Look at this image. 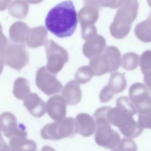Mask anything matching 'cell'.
<instances>
[{"label":"cell","mask_w":151,"mask_h":151,"mask_svg":"<svg viewBox=\"0 0 151 151\" xmlns=\"http://www.w3.org/2000/svg\"><path fill=\"white\" fill-rule=\"evenodd\" d=\"M77 14L71 1L58 4L47 14L45 23L47 29L59 38L70 37L77 25Z\"/></svg>","instance_id":"obj_1"},{"label":"cell","mask_w":151,"mask_h":151,"mask_svg":"<svg viewBox=\"0 0 151 151\" xmlns=\"http://www.w3.org/2000/svg\"><path fill=\"white\" fill-rule=\"evenodd\" d=\"M138 8L137 0L124 1L118 9L110 26L111 36L117 39H122L129 34L132 24L136 18Z\"/></svg>","instance_id":"obj_2"},{"label":"cell","mask_w":151,"mask_h":151,"mask_svg":"<svg viewBox=\"0 0 151 151\" xmlns=\"http://www.w3.org/2000/svg\"><path fill=\"white\" fill-rule=\"evenodd\" d=\"M107 107L98 109L94 114V118L96 123L95 131V142L102 147L116 149L120 142V137L118 133L113 130L110 123L106 117Z\"/></svg>","instance_id":"obj_3"},{"label":"cell","mask_w":151,"mask_h":151,"mask_svg":"<svg viewBox=\"0 0 151 151\" xmlns=\"http://www.w3.org/2000/svg\"><path fill=\"white\" fill-rule=\"evenodd\" d=\"M76 133V122L72 117H64L47 124L41 131L44 139L58 140L74 136Z\"/></svg>","instance_id":"obj_4"},{"label":"cell","mask_w":151,"mask_h":151,"mask_svg":"<svg viewBox=\"0 0 151 151\" xmlns=\"http://www.w3.org/2000/svg\"><path fill=\"white\" fill-rule=\"evenodd\" d=\"M44 45L47 58V68L55 74L62 70L64 64L68 61V54L63 47L51 40H47Z\"/></svg>","instance_id":"obj_5"},{"label":"cell","mask_w":151,"mask_h":151,"mask_svg":"<svg viewBox=\"0 0 151 151\" xmlns=\"http://www.w3.org/2000/svg\"><path fill=\"white\" fill-rule=\"evenodd\" d=\"M3 54L5 63L17 70L19 71L29 62L28 54L21 44L8 43Z\"/></svg>","instance_id":"obj_6"},{"label":"cell","mask_w":151,"mask_h":151,"mask_svg":"<svg viewBox=\"0 0 151 151\" xmlns=\"http://www.w3.org/2000/svg\"><path fill=\"white\" fill-rule=\"evenodd\" d=\"M35 83L37 86L47 95L58 93L62 89V84L45 66L41 67L37 71Z\"/></svg>","instance_id":"obj_7"},{"label":"cell","mask_w":151,"mask_h":151,"mask_svg":"<svg viewBox=\"0 0 151 151\" xmlns=\"http://www.w3.org/2000/svg\"><path fill=\"white\" fill-rule=\"evenodd\" d=\"M0 127L8 138L27 136L25 126L22 124H18L15 116L11 113L4 112L0 115Z\"/></svg>","instance_id":"obj_8"},{"label":"cell","mask_w":151,"mask_h":151,"mask_svg":"<svg viewBox=\"0 0 151 151\" xmlns=\"http://www.w3.org/2000/svg\"><path fill=\"white\" fill-rule=\"evenodd\" d=\"M64 97L55 95L50 97L46 104V110L48 116L54 120H59L65 117L67 104Z\"/></svg>","instance_id":"obj_9"},{"label":"cell","mask_w":151,"mask_h":151,"mask_svg":"<svg viewBox=\"0 0 151 151\" xmlns=\"http://www.w3.org/2000/svg\"><path fill=\"white\" fill-rule=\"evenodd\" d=\"M76 133L88 137L95 133L96 123L93 118L86 113L78 114L75 119Z\"/></svg>","instance_id":"obj_10"},{"label":"cell","mask_w":151,"mask_h":151,"mask_svg":"<svg viewBox=\"0 0 151 151\" xmlns=\"http://www.w3.org/2000/svg\"><path fill=\"white\" fill-rule=\"evenodd\" d=\"M24 105L31 115L35 117L42 116L46 110V106L36 93H29L24 99Z\"/></svg>","instance_id":"obj_11"},{"label":"cell","mask_w":151,"mask_h":151,"mask_svg":"<svg viewBox=\"0 0 151 151\" xmlns=\"http://www.w3.org/2000/svg\"><path fill=\"white\" fill-rule=\"evenodd\" d=\"M106 42L104 38L97 35L94 38L86 40L83 46V52L84 55L88 58L101 54L104 50Z\"/></svg>","instance_id":"obj_12"},{"label":"cell","mask_w":151,"mask_h":151,"mask_svg":"<svg viewBox=\"0 0 151 151\" xmlns=\"http://www.w3.org/2000/svg\"><path fill=\"white\" fill-rule=\"evenodd\" d=\"M47 31L44 26H38L31 29L27 32L25 42L30 48H37L44 45L47 41Z\"/></svg>","instance_id":"obj_13"},{"label":"cell","mask_w":151,"mask_h":151,"mask_svg":"<svg viewBox=\"0 0 151 151\" xmlns=\"http://www.w3.org/2000/svg\"><path fill=\"white\" fill-rule=\"evenodd\" d=\"M62 95L69 105H76L79 103L82 94L78 82L75 80L68 81L63 88Z\"/></svg>","instance_id":"obj_14"},{"label":"cell","mask_w":151,"mask_h":151,"mask_svg":"<svg viewBox=\"0 0 151 151\" xmlns=\"http://www.w3.org/2000/svg\"><path fill=\"white\" fill-rule=\"evenodd\" d=\"M99 8L93 5H84L78 13L81 27L94 25L99 18Z\"/></svg>","instance_id":"obj_15"},{"label":"cell","mask_w":151,"mask_h":151,"mask_svg":"<svg viewBox=\"0 0 151 151\" xmlns=\"http://www.w3.org/2000/svg\"><path fill=\"white\" fill-rule=\"evenodd\" d=\"M106 117L110 124L119 128L130 119L133 117V116L117 107L112 108L107 107Z\"/></svg>","instance_id":"obj_16"},{"label":"cell","mask_w":151,"mask_h":151,"mask_svg":"<svg viewBox=\"0 0 151 151\" xmlns=\"http://www.w3.org/2000/svg\"><path fill=\"white\" fill-rule=\"evenodd\" d=\"M127 83L124 73L115 72L111 74L109 83L105 87L113 94L122 92L126 87Z\"/></svg>","instance_id":"obj_17"},{"label":"cell","mask_w":151,"mask_h":151,"mask_svg":"<svg viewBox=\"0 0 151 151\" xmlns=\"http://www.w3.org/2000/svg\"><path fill=\"white\" fill-rule=\"evenodd\" d=\"M29 29V27L25 22L21 21L15 22L9 28V37L14 42L23 44L25 42L26 35Z\"/></svg>","instance_id":"obj_18"},{"label":"cell","mask_w":151,"mask_h":151,"mask_svg":"<svg viewBox=\"0 0 151 151\" xmlns=\"http://www.w3.org/2000/svg\"><path fill=\"white\" fill-rule=\"evenodd\" d=\"M103 55L109 64V73L116 71L121 65V54L119 49L114 46H109L104 49Z\"/></svg>","instance_id":"obj_19"},{"label":"cell","mask_w":151,"mask_h":151,"mask_svg":"<svg viewBox=\"0 0 151 151\" xmlns=\"http://www.w3.org/2000/svg\"><path fill=\"white\" fill-rule=\"evenodd\" d=\"M89 66L92 68L94 75L96 76H102L109 71V64L103 54L91 57Z\"/></svg>","instance_id":"obj_20"},{"label":"cell","mask_w":151,"mask_h":151,"mask_svg":"<svg viewBox=\"0 0 151 151\" xmlns=\"http://www.w3.org/2000/svg\"><path fill=\"white\" fill-rule=\"evenodd\" d=\"M129 99L134 104L143 101L149 96L147 88L141 83L133 84L129 88Z\"/></svg>","instance_id":"obj_21"},{"label":"cell","mask_w":151,"mask_h":151,"mask_svg":"<svg viewBox=\"0 0 151 151\" xmlns=\"http://www.w3.org/2000/svg\"><path fill=\"white\" fill-rule=\"evenodd\" d=\"M136 37L143 42H151V17L137 24L134 28Z\"/></svg>","instance_id":"obj_22"},{"label":"cell","mask_w":151,"mask_h":151,"mask_svg":"<svg viewBox=\"0 0 151 151\" xmlns=\"http://www.w3.org/2000/svg\"><path fill=\"white\" fill-rule=\"evenodd\" d=\"M28 11L29 6L25 0H14L8 6V13L18 19H22L27 17Z\"/></svg>","instance_id":"obj_23"},{"label":"cell","mask_w":151,"mask_h":151,"mask_svg":"<svg viewBox=\"0 0 151 151\" xmlns=\"http://www.w3.org/2000/svg\"><path fill=\"white\" fill-rule=\"evenodd\" d=\"M9 146L11 150H35L37 145L34 141L27 137H15L11 138Z\"/></svg>","instance_id":"obj_24"},{"label":"cell","mask_w":151,"mask_h":151,"mask_svg":"<svg viewBox=\"0 0 151 151\" xmlns=\"http://www.w3.org/2000/svg\"><path fill=\"white\" fill-rule=\"evenodd\" d=\"M119 129L125 137L129 138L136 137L139 136L143 131V127L139 123H137L133 117L130 119Z\"/></svg>","instance_id":"obj_25"},{"label":"cell","mask_w":151,"mask_h":151,"mask_svg":"<svg viewBox=\"0 0 151 151\" xmlns=\"http://www.w3.org/2000/svg\"><path fill=\"white\" fill-rule=\"evenodd\" d=\"M29 93L30 88L28 81L22 77L17 78L14 82L13 89V94L15 97L19 100H24Z\"/></svg>","instance_id":"obj_26"},{"label":"cell","mask_w":151,"mask_h":151,"mask_svg":"<svg viewBox=\"0 0 151 151\" xmlns=\"http://www.w3.org/2000/svg\"><path fill=\"white\" fill-rule=\"evenodd\" d=\"M139 63V55L133 52H127L123 55L121 64L126 70H133L136 68Z\"/></svg>","instance_id":"obj_27"},{"label":"cell","mask_w":151,"mask_h":151,"mask_svg":"<svg viewBox=\"0 0 151 151\" xmlns=\"http://www.w3.org/2000/svg\"><path fill=\"white\" fill-rule=\"evenodd\" d=\"M139 66L143 77L151 76V50L145 51L140 55Z\"/></svg>","instance_id":"obj_28"},{"label":"cell","mask_w":151,"mask_h":151,"mask_svg":"<svg viewBox=\"0 0 151 151\" xmlns=\"http://www.w3.org/2000/svg\"><path fill=\"white\" fill-rule=\"evenodd\" d=\"M116 107L132 116L137 113L134 103L127 97H119L116 101Z\"/></svg>","instance_id":"obj_29"},{"label":"cell","mask_w":151,"mask_h":151,"mask_svg":"<svg viewBox=\"0 0 151 151\" xmlns=\"http://www.w3.org/2000/svg\"><path fill=\"white\" fill-rule=\"evenodd\" d=\"M93 75V71L90 66H82L77 70L75 77L78 83L85 84L91 79Z\"/></svg>","instance_id":"obj_30"},{"label":"cell","mask_w":151,"mask_h":151,"mask_svg":"<svg viewBox=\"0 0 151 151\" xmlns=\"http://www.w3.org/2000/svg\"><path fill=\"white\" fill-rule=\"evenodd\" d=\"M138 113L139 124L143 128L151 129V110Z\"/></svg>","instance_id":"obj_31"},{"label":"cell","mask_w":151,"mask_h":151,"mask_svg":"<svg viewBox=\"0 0 151 151\" xmlns=\"http://www.w3.org/2000/svg\"><path fill=\"white\" fill-rule=\"evenodd\" d=\"M125 0H96L97 6L100 7H108L112 9L119 8Z\"/></svg>","instance_id":"obj_32"},{"label":"cell","mask_w":151,"mask_h":151,"mask_svg":"<svg viewBox=\"0 0 151 151\" xmlns=\"http://www.w3.org/2000/svg\"><path fill=\"white\" fill-rule=\"evenodd\" d=\"M97 28L94 25L81 27V36L85 40H90L97 35Z\"/></svg>","instance_id":"obj_33"},{"label":"cell","mask_w":151,"mask_h":151,"mask_svg":"<svg viewBox=\"0 0 151 151\" xmlns=\"http://www.w3.org/2000/svg\"><path fill=\"white\" fill-rule=\"evenodd\" d=\"M116 150H136V145L130 139L124 138L120 140L119 145Z\"/></svg>","instance_id":"obj_34"},{"label":"cell","mask_w":151,"mask_h":151,"mask_svg":"<svg viewBox=\"0 0 151 151\" xmlns=\"http://www.w3.org/2000/svg\"><path fill=\"white\" fill-rule=\"evenodd\" d=\"M135 107L138 112H143L151 110V97H149L143 101L135 104Z\"/></svg>","instance_id":"obj_35"},{"label":"cell","mask_w":151,"mask_h":151,"mask_svg":"<svg viewBox=\"0 0 151 151\" xmlns=\"http://www.w3.org/2000/svg\"><path fill=\"white\" fill-rule=\"evenodd\" d=\"M8 40L2 32V27L0 24V50L3 51L8 44Z\"/></svg>","instance_id":"obj_36"},{"label":"cell","mask_w":151,"mask_h":151,"mask_svg":"<svg viewBox=\"0 0 151 151\" xmlns=\"http://www.w3.org/2000/svg\"><path fill=\"white\" fill-rule=\"evenodd\" d=\"M9 148L8 147L7 144L5 142L1 135V129L0 127V150H8Z\"/></svg>","instance_id":"obj_37"},{"label":"cell","mask_w":151,"mask_h":151,"mask_svg":"<svg viewBox=\"0 0 151 151\" xmlns=\"http://www.w3.org/2000/svg\"><path fill=\"white\" fill-rule=\"evenodd\" d=\"M11 0H0V11H4L6 9Z\"/></svg>","instance_id":"obj_38"},{"label":"cell","mask_w":151,"mask_h":151,"mask_svg":"<svg viewBox=\"0 0 151 151\" xmlns=\"http://www.w3.org/2000/svg\"><path fill=\"white\" fill-rule=\"evenodd\" d=\"M3 51L0 50V74H1V73L3 70V67H4V64H5L4 58Z\"/></svg>","instance_id":"obj_39"},{"label":"cell","mask_w":151,"mask_h":151,"mask_svg":"<svg viewBox=\"0 0 151 151\" xmlns=\"http://www.w3.org/2000/svg\"><path fill=\"white\" fill-rule=\"evenodd\" d=\"M144 81L147 88L151 90V76L148 77H143Z\"/></svg>","instance_id":"obj_40"},{"label":"cell","mask_w":151,"mask_h":151,"mask_svg":"<svg viewBox=\"0 0 151 151\" xmlns=\"http://www.w3.org/2000/svg\"><path fill=\"white\" fill-rule=\"evenodd\" d=\"M83 2H84V5H96V6H98L97 5L96 0H83Z\"/></svg>","instance_id":"obj_41"},{"label":"cell","mask_w":151,"mask_h":151,"mask_svg":"<svg viewBox=\"0 0 151 151\" xmlns=\"http://www.w3.org/2000/svg\"><path fill=\"white\" fill-rule=\"evenodd\" d=\"M27 2L31 4H37L41 2H42L44 0H27Z\"/></svg>","instance_id":"obj_42"},{"label":"cell","mask_w":151,"mask_h":151,"mask_svg":"<svg viewBox=\"0 0 151 151\" xmlns=\"http://www.w3.org/2000/svg\"><path fill=\"white\" fill-rule=\"evenodd\" d=\"M147 4H148V5L150 6V8H151V0H147ZM149 16H150V17H151V11H150V13L149 14Z\"/></svg>","instance_id":"obj_43"}]
</instances>
